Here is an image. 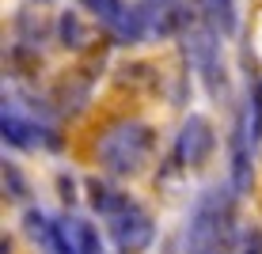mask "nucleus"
Segmentation results:
<instances>
[{
  "label": "nucleus",
  "mask_w": 262,
  "mask_h": 254,
  "mask_svg": "<svg viewBox=\"0 0 262 254\" xmlns=\"http://www.w3.org/2000/svg\"><path fill=\"white\" fill-rule=\"evenodd\" d=\"M243 254H262V232H251L243 243Z\"/></svg>",
  "instance_id": "f8f14e48"
},
{
  "label": "nucleus",
  "mask_w": 262,
  "mask_h": 254,
  "mask_svg": "<svg viewBox=\"0 0 262 254\" xmlns=\"http://www.w3.org/2000/svg\"><path fill=\"white\" fill-rule=\"evenodd\" d=\"M95 156L111 175H137L152 156V129L144 122H133V118L114 122L111 129L99 137Z\"/></svg>",
  "instance_id": "7ed1b4c3"
},
{
  "label": "nucleus",
  "mask_w": 262,
  "mask_h": 254,
  "mask_svg": "<svg viewBox=\"0 0 262 254\" xmlns=\"http://www.w3.org/2000/svg\"><path fill=\"white\" fill-rule=\"evenodd\" d=\"M251 125H247V114L236 118V129H232V186L236 190H247L251 182Z\"/></svg>",
  "instance_id": "423d86ee"
},
{
  "label": "nucleus",
  "mask_w": 262,
  "mask_h": 254,
  "mask_svg": "<svg viewBox=\"0 0 262 254\" xmlns=\"http://www.w3.org/2000/svg\"><path fill=\"white\" fill-rule=\"evenodd\" d=\"M95 190V209L106 216V232H111L114 247L122 254H141L152 247V239H156V224H152V216L144 213L137 201H129V197L114 194V190H103V186H92Z\"/></svg>",
  "instance_id": "f257e3e1"
},
{
  "label": "nucleus",
  "mask_w": 262,
  "mask_h": 254,
  "mask_svg": "<svg viewBox=\"0 0 262 254\" xmlns=\"http://www.w3.org/2000/svg\"><path fill=\"white\" fill-rule=\"evenodd\" d=\"M84 4H88V12H95L106 27H114V23L122 19V12H125L122 0H84Z\"/></svg>",
  "instance_id": "9d476101"
},
{
  "label": "nucleus",
  "mask_w": 262,
  "mask_h": 254,
  "mask_svg": "<svg viewBox=\"0 0 262 254\" xmlns=\"http://www.w3.org/2000/svg\"><path fill=\"white\" fill-rule=\"evenodd\" d=\"M213 125L205 122L202 114H190L183 122V129H179V137H175V159L183 163V167H202L205 159H209V152H213Z\"/></svg>",
  "instance_id": "39448f33"
},
{
  "label": "nucleus",
  "mask_w": 262,
  "mask_h": 254,
  "mask_svg": "<svg viewBox=\"0 0 262 254\" xmlns=\"http://www.w3.org/2000/svg\"><path fill=\"white\" fill-rule=\"evenodd\" d=\"M190 254H236V216L232 197L209 190L190 220Z\"/></svg>",
  "instance_id": "f03ea898"
},
{
  "label": "nucleus",
  "mask_w": 262,
  "mask_h": 254,
  "mask_svg": "<svg viewBox=\"0 0 262 254\" xmlns=\"http://www.w3.org/2000/svg\"><path fill=\"white\" fill-rule=\"evenodd\" d=\"M0 129H4V141L8 144H19V148L34 144V125L23 122V118L15 110H8V106H4V122H0Z\"/></svg>",
  "instance_id": "1a4fd4ad"
},
{
  "label": "nucleus",
  "mask_w": 262,
  "mask_h": 254,
  "mask_svg": "<svg viewBox=\"0 0 262 254\" xmlns=\"http://www.w3.org/2000/svg\"><path fill=\"white\" fill-rule=\"evenodd\" d=\"M186 57L198 68L202 84L209 87V95H221L224 91V68H221V46H216L213 27H202V23L186 27Z\"/></svg>",
  "instance_id": "20e7f679"
},
{
  "label": "nucleus",
  "mask_w": 262,
  "mask_h": 254,
  "mask_svg": "<svg viewBox=\"0 0 262 254\" xmlns=\"http://www.w3.org/2000/svg\"><path fill=\"white\" fill-rule=\"evenodd\" d=\"M247 125H251V137H262V76L251 72L247 76Z\"/></svg>",
  "instance_id": "6e6552de"
},
{
  "label": "nucleus",
  "mask_w": 262,
  "mask_h": 254,
  "mask_svg": "<svg viewBox=\"0 0 262 254\" xmlns=\"http://www.w3.org/2000/svg\"><path fill=\"white\" fill-rule=\"evenodd\" d=\"M202 12L213 31H221V34L236 31V0H202Z\"/></svg>",
  "instance_id": "0eeeda50"
},
{
  "label": "nucleus",
  "mask_w": 262,
  "mask_h": 254,
  "mask_svg": "<svg viewBox=\"0 0 262 254\" xmlns=\"http://www.w3.org/2000/svg\"><path fill=\"white\" fill-rule=\"evenodd\" d=\"M61 38H65V46H84V27L76 23V15L61 19Z\"/></svg>",
  "instance_id": "9b49d317"
}]
</instances>
